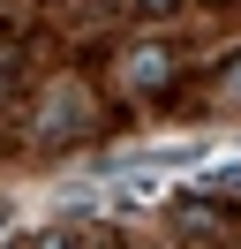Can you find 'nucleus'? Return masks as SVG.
I'll return each instance as SVG.
<instances>
[{"mask_svg":"<svg viewBox=\"0 0 241 249\" xmlns=\"http://www.w3.org/2000/svg\"><path fill=\"white\" fill-rule=\"evenodd\" d=\"M166 76H173V53H166V46H136L128 68H120L128 91H166Z\"/></svg>","mask_w":241,"mask_h":249,"instance_id":"nucleus-1","label":"nucleus"}]
</instances>
